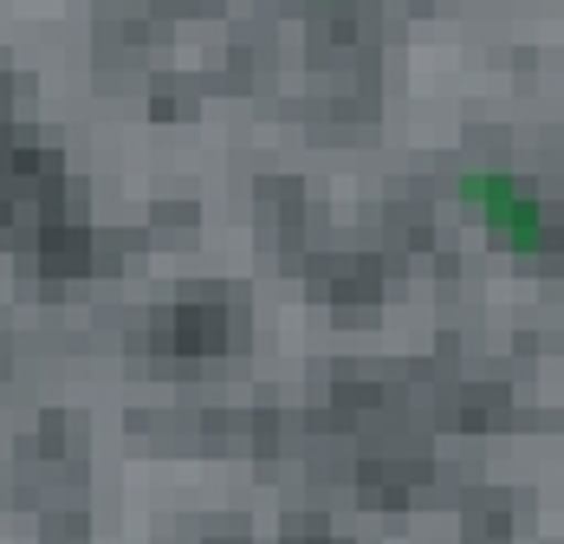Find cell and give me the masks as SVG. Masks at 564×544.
<instances>
[{
  "label": "cell",
  "mask_w": 564,
  "mask_h": 544,
  "mask_svg": "<svg viewBox=\"0 0 564 544\" xmlns=\"http://www.w3.org/2000/svg\"><path fill=\"white\" fill-rule=\"evenodd\" d=\"M467 202L494 220L512 247H539V233H545V227H539V202H532L519 182H500V175H467Z\"/></svg>",
  "instance_id": "obj_1"
}]
</instances>
